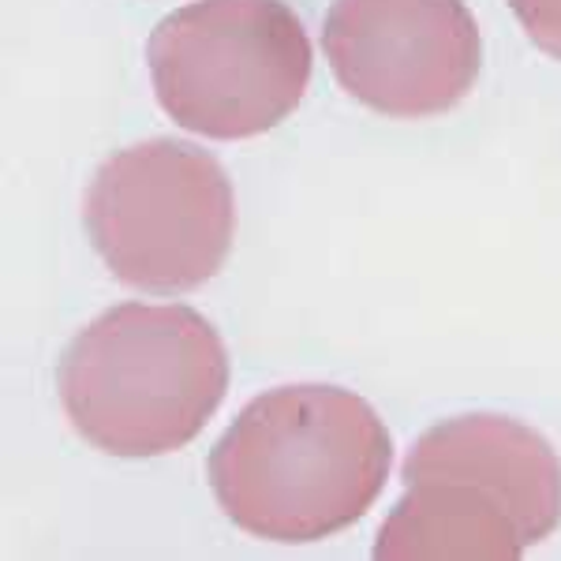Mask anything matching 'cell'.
<instances>
[{
    "label": "cell",
    "mask_w": 561,
    "mask_h": 561,
    "mask_svg": "<svg viewBox=\"0 0 561 561\" xmlns=\"http://www.w3.org/2000/svg\"><path fill=\"white\" fill-rule=\"evenodd\" d=\"M393 438L341 386H277L243 404L210 449V491L237 528L270 542H319L382 494Z\"/></svg>",
    "instance_id": "6da1fadb"
},
{
    "label": "cell",
    "mask_w": 561,
    "mask_h": 561,
    "mask_svg": "<svg viewBox=\"0 0 561 561\" xmlns=\"http://www.w3.org/2000/svg\"><path fill=\"white\" fill-rule=\"evenodd\" d=\"M57 393L76 434L102 454H176L221 409L229 352L195 307L121 304L71 337Z\"/></svg>",
    "instance_id": "7a4b0ae2"
},
{
    "label": "cell",
    "mask_w": 561,
    "mask_h": 561,
    "mask_svg": "<svg viewBox=\"0 0 561 561\" xmlns=\"http://www.w3.org/2000/svg\"><path fill=\"white\" fill-rule=\"evenodd\" d=\"M161 108L206 139L277 128L311 83V38L285 0H195L147 45Z\"/></svg>",
    "instance_id": "3957f363"
},
{
    "label": "cell",
    "mask_w": 561,
    "mask_h": 561,
    "mask_svg": "<svg viewBox=\"0 0 561 561\" xmlns=\"http://www.w3.org/2000/svg\"><path fill=\"white\" fill-rule=\"evenodd\" d=\"M83 221L116 280L173 296L206 285L225 266L237 198L214 153L180 139H147L98 165Z\"/></svg>",
    "instance_id": "277c9868"
},
{
    "label": "cell",
    "mask_w": 561,
    "mask_h": 561,
    "mask_svg": "<svg viewBox=\"0 0 561 561\" xmlns=\"http://www.w3.org/2000/svg\"><path fill=\"white\" fill-rule=\"evenodd\" d=\"M322 49L337 83L393 121L449 113L472 94L483 65L465 0H333Z\"/></svg>",
    "instance_id": "5b68a950"
},
{
    "label": "cell",
    "mask_w": 561,
    "mask_h": 561,
    "mask_svg": "<svg viewBox=\"0 0 561 561\" xmlns=\"http://www.w3.org/2000/svg\"><path fill=\"white\" fill-rule=\"evenodd\" d=\"M536 547L494 486L457 472H404V494L378 531V561H517Z\"/></svg>",
    "instance_id": "8992f818"
},
{
    "label": "cell",
    "mask_w": 561,
    "mask_h": 561,
    "mask_svg": "<svg viewBox=\"0 0 561 561\" xmlns=\"http://www.w3.org/2000/svg\"><path fill=\"white\" fill-rule=\"evenodd\" d=\"M404 472H460L494 486L536 542L561 524V460L539 431L510 415H457L415 438Z\"/></svg>",
    "instance_id": "52a82bcc"
},
{
    "label": "cell",
    "mask_w": 561,
    "mask_h": 561,
    "mask_svg": "<svg viewBox=\"0 0 561 561\" xmlns=\"http://www.w3.org/2000/svg\"><path fill=\"white\" fill-rule=\"evenodd\" d=\"M510 8L528 38L561 60V0H510Z\"/></svg>",
    "instance_id": "ba28073f"
}]
</instances>
